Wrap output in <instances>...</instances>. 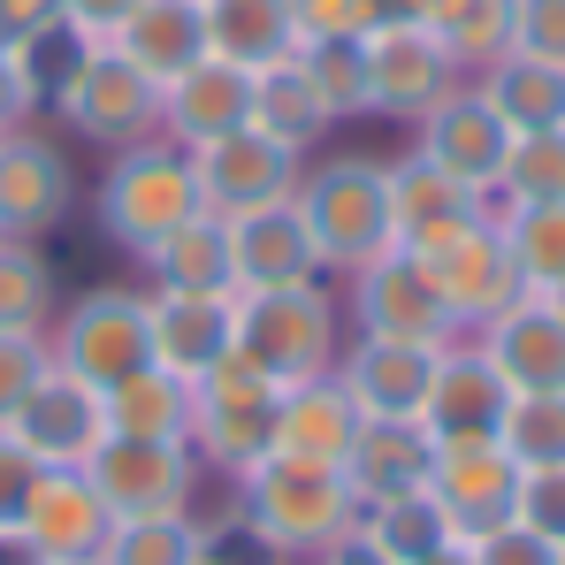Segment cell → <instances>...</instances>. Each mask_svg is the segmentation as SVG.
Returning a JSON list of instances; mask_svg holds the SVG:
<instances>
[{
  "label": "cell",
  "mask_w": 565,
  "mask_h": 565,
  "mask_svg": "<svg viewBox=\"0 0 565 565\" xmlns=\"http://www.w3.org/2000/svg\"><path fill=\"white\" fill-rule=\"evenodd\" d=\"M237 527L268 551V558H321L329 543H344L360 527V497L344 467H313V459H253L237 473Z\"/></svg>",
  "instance_id": "6da1fadb"
},
{
  "label": "cell",
  "mask_w": 565,
  "mask_h": 565,
  "mask_svg": "<svg viewBox=\"0 0 565 565\" xmlns=\"http://www.w3.org/2000/svg\"><path fill=\"white\" fill-rule=\"evenodd\" d=\"M344 337H352V329H344V306H337V290L321 276L282 282V290H237V352L268 382L337 375Z\"/></svg>",
  "instance_id": "7a4b0ae2"
},
{
  "label": "cell",
  "mask_w": 565,
  "mask_h": 565,
  "mask_svg": "<svg viewBox=\"0 0 565 565\" xmlns=\"http://www.w3.org/2000/svg\"><path fill=\"white\" fill-rule=\"evenodd\" d=\"M199 214V184H191V153L169 138H138L107 161V177L93 191V222L99 237L130 260H146L177 222Z\"/></svg>",
  "instance_id": "3957f363"
},
{
  "label": "cell",
  "mask_w": 565,
  "mask_h": 565,
  "mask_svg": "<svg viewBox=\"0 0 565 565\" xmlns=\"http://www.w3.org/2000/svg\"><path fill=\"white\" fill-rule=\"evenodd\" d=\"M290 206L306 214V237H313L321 268H344L352 276V268H367L375 253L397 245V230H390V177H382V161H367V153L306 161Z\"/></svg>",
  "instance_id": "277c9868"
},
{
  "label": "cell",
  "mask_w": 565,
  "mask_h": 565,
  "mask_svg": "<svg viewBox=\"0 0 565 565\" xmlns=\"http://www.w3.org/2000/svg\"><path fill=\"white\" fill-rule=\"evenodd\" d=\"M46 99H54V115L70 122V138L107 146V153H122V146H138V138H161V85H153L146 70H130L107 39H85Z\"/></svg>",
  "instance_id": "5b68a950"
},
{
  "label": "cell",
  "mask_w": 565,
  "mask_h": 565,
  "mask_svg": "<svg viewBox=\"0 0 565 565\" xmlns=\"http://www.w3.org/2000/svg\"><path fill=\"white\" fill-rule=\"evenodd\" d=\"M276 390L245 352H230L222 367L191 382V459L206 473H237L253 459H268V428H276Z\"/></svg>",
  "instance_id": "8992f818"
},
{
  "label": "cell",
  "mask_w": 565,
  "mask_h": 565,
  "mask_svg": "<svg viewBox=\"0 0 565 565\" xmlns=\"http://www.w3.org/2000/svg\"><path fill=\"white\" fill-rule=\"evenodd\" d=\"M46 344H54V367L85 375L93 390L122 382L130 367H146V360H153V329H146V282H107V290L70 298V313H54Z\"/></svg>",
  "instance_id": "52a82bcc"
},
{
  "label": "cell",
  "mask_w": 565,
  "mask_h": 565,
  "mask_svg": "<svg viewBox=\"0 0 565 565\" xmlns=\"http://www.w3.org/2000/svg\"><path fill=\"white\" fill-rule=\"evenodd\" d=\"M344 321H352V337H397V344H451V337H467L451 321L436 276H428V260L405 253V245H390L367 268H352Z\"/></svg>",
  "instance_id": "ba28073f"
},
{
  "label": "cell",
  "mask_w": 565,
  "mask_h": 565,
  "mask_svg": "<svg viewBox=\"0 0 565 565\" xmlns=\"http://www.w3.org/2000/svg\"><path fill=\"white\" fill-rule=\"evenodd\" d=\"M298 177H306V153H290L276 146L268 130H230V138H206V146H191V184H199V206L206 214H222V222H237V214H253V206H282V199H298Z\"/></svg>",
  "instance_id": "9c48e42d"
},
{
  "label": "cell",
  "mask_w": 565,
  "mask_h": 565,
  "mask_svg": "<svg viewBox=\"0 0 565 565\" xmlns=\"http://www.w3.org/2000/svg\"><path fill=\"white\" fill-rule=\"evenodd\" d=\"M93 489L115 520H161V512H191L199 497V459L191 444H138V436H107L93 451Z\"/></svg>",
  "instance_id": "30bf717a"
},
{
  "label": "cell",
  "mask_w": 565,
  "mask_h": 565,
  "mask_svg": "<svg viewBox=\"0 0 565 565\" xmlns=\"http://www.w3.org/2000/svg\"><path fill=\"white\" fill-rule=\"evenodd\" d=\"M413 153L436 161L444 177H459L467 191H497L504 153H512V122H504V115L489 107V93L467 77V85H451V93L413 122Z\"/></svg>",
  "instance_id": "8fae6325"
},
{
  "label": "cell",
  "mask_w": 565,
  "mask_h": 565,
  "mask_svg": "<svg viewBox=\"0 0 565 565\" xmlns=\"http://www.w3.org/2000/svg\"><path fill=\"white\" fill-rule=\"evenodd\" d=\"M512 489H520V459L497 436H436L428 497L451 512L459 543H473V535H489V527L512 520Z\"/></svg>",
  "instance_id": "7c38bea8"
},
{
  "label": "cell",
  "mask_w": 565,
  "mask_h": 565,
  "mask_svg": "<svg viewBox=\"0 0 565 565\" xmlns=\"http://www.w3.org/2000/svg\"><path fill=\"white\" fill-rule=\"evenodd\" d=\"M420 260H428V276H436L444 306H451V321H459L467 337L481 329V321H497L512 298H527V282H520L512 253H504V230H497L489 214L467 222V230H451L444 245H428Z\"/></svg>",
  "instance_id": "4fadbf2b"
},
{
  "label": "cell",
  "mask_w": 565,
  "mask_h": 565,
  "mask_svg": "<svg viewBox=\"0 0 565 565\" xmlns=\"http://www.w3.org/2000/svg\"><path fill=\"white\" fill-rule=\"evenodd\" d=\"M8 436L39 459V467H93V451L107 444V397L70 367H46L39 390L15 405Z\"/></svg>",
  "instance_id": "5bb4252c"
},
{
  "label": "cell",
  "mask_w": 565,
  "mask_h": 565,
  "mask_svg": "<svg viewBox=\"0 0 565 565\" xmlns=\"http://www.w3.org/2000/svg\"><path fill=\"white\" fill-rule=\"evenodd\" d=\"M70 199H77V177H70V153L46 138V130H8L0 138V237H54L70 222Z\"/></svg>",
  "instance_id": "9a60e30c"
},
{
  "label": "cell",
  "mask_w": 565,
  "mask_h": 565,
  "mask_svg": "<svg viewBox=\"0 0 565 565\" xmlns=\"http://www.w3.org/2000/svg\"><path fill=\"white\" fill-rule=\"evenodd\" d=\"M451 85H467V77H459V62L436 46V31H420V23L367 31V115L420 122Z\"/></svg>",
  "instance_id": "2e32d148"
},
{
  "label": "cell",
  "mask_w": 565,
  "mask_h": 565,
  "mask_svg": "<svg viewBox=\"0 0 565 565\" xmlns=\"http://www.w3.org/2000/svg\"><path fill=\"white\" fill-rule=\"evenodd\" d=\"M436 352H444V344L344 337V352H337V382L352 390V405H360L367 420H420L428 382H436Z\"/></svg>",
  "instance_id": "e0dca14e"
},
{
  "label": "cell",
  "mask_w": 565,
  "mask_h": 565,
  "mask_svg": "<svg viewBox=\"0 0 565 565\" xmlns=\"http://www.w3.org/2000/svg\"><path fill=\"white\" fill-rule=\"evenodd\" d=\"M146 329H153V367L199 382L237 352V298L206 290H146Z\"/></svg>",
  "instance_id": "ac0fdd59"
},
{
  "label": "cell",
  "mask_w": 565,
  "mask_h": 565,
  "mask_svg": "<svg viewBox=\"0 0 565 565\" xmlns=\"http://www.w3.org/2000/svg\"><path fill=\"white\" fill-rule=\"evenodd\" d=\"M382 177H390V230H397L405 253H428L451 230H467V222L489 214V191H467L459 177H444L436 161H420L413 146L397 161H382Z\"/></svg>",
  "instance_id": "d6986e66"
},
{
  "label": "cell",
  "mask_w": 565,
  "mask_h": 565,
  "mask_svg": "<svg viewBox=\"0 0 565 565\" xmlns=\"http://www.w3.org/2000/svg\"><path fill=\"white\" fill-rule=\"evenodd\" d=\"M15 527H23L54 565H70V558H99L115 512L99 504V489H93V473H85V467H39L31 497H23V512H15Z\"/></svg>",
  "instance_id": "ffe728a7"
},
{
  "label": "cell",
  "mask_w": 565,
  "mask_h": 565,
  "mask_svg": "<svg viewBox=\"0 0 565 565\" xmlns=\"http://www.w3.org/2000/svg\"><path fill=\"white\" fill-rule=\"evenodd\" d=\"M367 413L352 405V390L337 375H313V382H282L276 390V428H268V451L282 459H313V467H344L352 444H360Z\"/></svg>",
  "instance_id": "44dd1931"
},
{
  "label": "cell",
  "mask_w": 565,
  "mask_h": 565,
  "mask_svg": "<svg viewBox=\"0 0 565 565\" xmlns=\"http://www.w3.org/2000/svg\"><path fill=\"white\" fill-rule=\"evenodd\" d=\"M504 405H512V382L497 375V360L473 337H451L436 352V382H428L420 428L428 436H497L504 428Z\"/></svg>",
  "instance_id": "7402d4cb"
},
{
  "label": "cell",
  "mask_w": 565,
  "mask_h": 565,
  "mask_svg": "<svg viewBox=\"0 0 565 565\" xmlns=\"http://www.w3.org/2000/svg\"><path fill=\"white\" fill-rule=\"evenodd\" d=\"M253 122V70H237V62H222V54H206V62H191L177 85H161V138L169 146H206V138H230V130H245Z\"/></svg>",
  "instance_id": "603a6c76"
},
{
  "label": "cell",
  "mask_w": 565,
  "mask_h": 565,
  "mask_svg": "<svg viewBox=\"0 0 565 565\" xmlns=\"http://www.w3.org/2000/svg\"><path fill=\"white\" fill-rule=\"evenodd\" d=\"M473 344L497 360V375L512 382V390H565V313L543 290H527L497 321H481Z\"/></svg>",
  "instance_id": "cb8c5ba5"
},
{
  "label": "cell",
  "mask_w": 565,
  "mask_h": 565,
  "mask_svg": "<svg viewBox=\"0 0 565 565\" xmlns=\"http://www.w3.org/2000/svg\"><path fill=\"white\" fill-rule=\"evenodd\" d=\"M230 268H237V290H282V282H313L329 276L313 237H306V214L282 199V206H253L230 222Z\"/></svg>",
  "instance_id": "d4e9b609"
},
{
  "label": "cell",
  "mask_w": 565,
  "mask_h": 565,
  "mask_svg": "<svg viewBox=\"0 0 565 565\" xmlns=\"http://www.w3.org/2000/svg\"><path fill=\"white\" fill-rule=\"evenodd\" d=\"M107 46L130 70H146L153 85H177L191 62H206V15H199V0H138L107 31Z\"/></svg>",
  "instance_id": "484cf974"
},
{
  "label": "cell",
  "mask_w": 565,
  "mask_h": 565,
  "mask_svg": "<svg viewBox=\"0 0 565 565\" xmlns=\"http://www.w3.org/2000/svg\"><path fill=\"white\" fill-rule=\"evenodd\" d=\"M428 459H436V436L420 420H367L360 444H352V459H344V481H352V497L367 512V504L428 489Z\"/></svg>",
  "instance_id": "4316f807"
},
{
  "label": "cell",
  "mask_w": 565,
  "mask_h": 565,
  "mask_svg": "<svg viewBox=\"0 0 565 565\" xmlns=\"http://www.w3.org/2000/svg\"><path fill=\"white\" fill-rule=\"evenodd\" d=\"M146 290H206V298H237V268H230V222L222 214H191L177 222L146 260Z\"/></svg>",
  "instance_id": "83f0119b"
},
{
  "label": "cell",
  "mask_w": 565,
  "mask_h": 565,
  "mask_svg": "<svg viewBox=\"0 0 565 565\" xmlns=\"http://www.w3.org/2000/svg\"><path fill=\"white\" fill-rule=\"evenodd\" d=\"M107 397V436H138V444H191V382L169 367H130L122 382L99 390Z\"/></svg>",
  "instance_id": "f1b7e54d"
},
{
  "label": "cell",
  "mask_w": 565,
  "mask_h": 565,
  "mask_svg": "<svg viewBox=\"0 0 565 565\" xmlns=\"http://www.w3.org/2000/svg\"><path fill=\"white\" fill-rule=\"evenodd\" d=\"M253 130H268L276 146L306 153V161H313V146L337 130L329 107H321V93H313V77L298 70V54H282V62H268V70H253Z\"/></svg>",
  "instance_id": "f546056e"
},
{
  "label": "cell",
  "mask_w": 565,
  "mask_h": 565,
  "mask_svg": "<svg viewBox=\"0 0 565 565\" xmlns=\"http://www.w3.org/2000/svg\"><path fill=\"white\" fill-rule=\"evenodd\" d=\"M199 15H206V54L237 70H268L298 46L290 0H199Z\"/></svg>",
  "instance_id": "4dcf8cb0"
},
{
  "label": "cell",
  "mask_w": 565,
  "mask_h": 565,
  "mask_svg": "<svg viewBox=\"0 0 565 565\" xmlns=\"http://www.w3.org/2000/svg\"><path fill=\"white\" fill-rule=\"evenodd\" d=\"M473 85H481L489 107L512 122V138H527V130H565V70H558V62L504 54V62H489Z\"/></svg>",
  "instance_id": "1f68e13d"
},
{
  "label": "cell",
  "mask_w": 565,
  "mask_h": 565,
  "mask_svg": "<svg viewBox=\"0 0 565 565\" xmlns=\"http://www.w3.org/2000/svg\"><path fill=\"white\" fill-rule=\"evenodd\" d=\"M420 31H436L459 77H481L512 54V0H420Z\"/></svg>",
  "instance_id": "d6a6232c"
},
{
  "label": "cell",
  "mask_w": 565,
  "mask_h": 565,
  "mask_svg": "<svg viewBox=\"0 0 565 565\" xmlns=\"http://www.w3.org/2000/svg\"><path fill=\"white\" fill-rule=\"evenodd\" d=\"M214 558V527L191 512H161V520H115L99 565H206Z\"/></svg>",
  "instance_id": "836d02e7"
},
{
  "label": "cell",
  "mask_w": 565,
  "mask_h": 565,
  "mask_svg": "<svg viewBox=\"0 0 565 565\" xmlns=\"http://www.w3.org/2000/svg\"><path fill=\"white\" fill-rule=\"evenodd\" d=\"M360 535H367L390 565H413V558H428V551H444V543H459V535H451V512H444L428 489L390 497V504H367V512H360Z\"/></svg>",
  "instance_id": "e575fe53"
},
{
  "label": "cell",
  "mask_w": 565,
  "mask_h": 565,
  "mask_svg": "<svg viewBox=\"0 0 565 565\" xmlns=\"http://www.w3.org/2000/svg\"><path fill=\"white\" fill-rule=\"evenodd\" d=\"M489 222L504 230V253L527 290H551L565 282V199H543V206H489Z\"/></svg>",
  "instance_id": "d590c367"
},
{
  "label": "cell",
  "mask_w": 565,
  "mask_h": 565,
  "mask_svg": "<svg viewBox=\"0 0 565 565\" xmlns=\"http://www.w3.org/2000/svg\"><path fill=\"white\" fill-rule=\"evenodd\" d=\"M290 54L313 77L329 122H360L367 115V39H298Z\"/></svg>",
  "instance_id": "8d00e7d4"
},
{
  "label": "cell",
  "mask_w": 565,
  "mask_h": 565,
  "mask_svg": "<svg viewBox=\"0 0 565 565\" xmlns=\"http://www.w3.org/2000/svg\"><path fill=\"white\" fill-rule=\"evenodd\" d=\"M62 290H54V260L23 237H0V329H54Z\"/></svg>",
  "instance_id": "74e56055"
},
{
  "label": "cell",
  "mask_w": 565,
  "mask_h": 565,
  "mask_svg": "<svg viewBox=\"0 0 565 565\" xmlns=\"http://www.w3.org/2000/svg\"><path fill=\"white\" fill-rule=\"evenodd\" d=\"M497 444L520 467H565V390H512Z\"/></svg>",
  "instance_id": "f35d334b"
},
{
  "label": "cell",
  "mask_w": 565,
  "mask_h": 565,
  "mask_svg": "<svg viewBox=\"0 0 565 565\" xmlns=\"http://www.w3.org/2000/svg\"><path fill=\"white\" fill-rule=\"evenodd\" d=\"M565 199V130H527L504 153V177L489 191V206H543Z\"/></svg>",
  "instance_id": "ab89813d"
},
{
  "label": "cell",
  "mask_w": 565,
  "mask_h": 565,
  "mask_svg": "<svg viewBox=\"0 0 565 565\" xmlns=\"http://www.w3.org/2000/svg\"><path fill=\"white\" fill-rule=\"evenodd\" d=\"M54 367V344L46 329H0V428L15 420V405L39 390V375Z\"/></svg>",
  "instance_id": "60d3db41"
},
{
  "label": "cell",
  "mask_w": 565,
  "mask_h": 565,
  "mask_svg": "<svg viewBox=\"0 0 565 565\" xmlns=\"http://www.w3.org/2000/svg\"><path fill=\"white\" fill-rule=\"evenodd\" d=\"M512 520H520V527H535L543 543H558V551H565V467H520Z\"/></svg>",
  "instance_id": "b9f144b4"
},
{
  "label": "cell",
  "mask_w": 565,
  "mask_h": 565,
  "mask_svg": "<svg viewBox=\"0 0 565 565\" xmlns=\"http://www.w3.org/2000/svg\"><path fill=\"white\" fill-rule=\"evenodd\" d=\"M512 54L565 70V0H512Z\"/></svg>",
  "instance_id": "7bdbcfd3"
},
{
  "label": "cell",
  "mask_w": 565,
  "mask_h": 565,
  "mask_svg": "<svg viewBox=\"0 0 565 565\" xmlns=\"http://www.w3.org/2000/svg\"><path fill=\"white\" fill-rule=\"evenodd\" d=\"M39 107H46V85H39L31 54H23V46H0V138L23 130Z\"/></svg>",
  "instance_id": "ee69618b"
},
{
  "label": "cell",
  "mask_w": 565,
  "mask_h": 565,
  "mask_svg": "<svg viewBox=\"0 0 565 565\" xmlns=\"http://www.w3.org/2000/svg\"><path fill=\"white\" fill-rule=\"evenodd\" d=\"M467 558H473V565H558V543H543L535 527L504 520V527L473 535V543H467Z\"/></svg>",
  "instance_id": "f6af8a7d"
},
{
  "label": "cell",
  "mask_w": 565,
  "mask_h": 565,
  "mask_svg": "<svg viewBox=\"0 0 565 565\" xmlns=\"http://www.w3.org/2000/svg\"><path fill=\"white\" fill-rule=\"evenodd\" d=\"M54 31H70L62 0H0V46H39Z\"/></svg>",
  "instance_id": "bcb514c9"
},
{
  "label": "cell",
  "mask_w": 565,
  "mask_h": 565,
  "mask_svg": "<svg viewBox=\"0 0 565 565\" xmlns=\"http://www.w3.org/2000/svg\"><path fill=\"white\" fill-rule=\"evenodd\" d=\"M290 23L298 39H367L360 0H290Z\"/></svg>",
  "instance_id": "7dc6e473"
},
{
  "label": "cell",
  "mask_w": 565,
  "mask_h": 565,
  "mask_svg": "<svg viewBox=\"0 0 565 565\" xmlns=\"http://www.w3.org/2000/svg\"><path fill=\"white\" fill-rule=\"evenodd\" d=\"M31 481H39V459L0 428V527H15V512H23V497H31Z\"/></svg>",
  "instance_id": "c3c4849f"
},
{
  "label": "cell",
  "mask_w": 565,
  "mask_h": 565,
  "mask_svg": "<svg viewBox=\"0 0 565 565\" xmlns=\"http://www.w3.org/2000/svg\"><path fill=\"white\" fill-rule=\"evenodd\" d=\"M130 8H138V0H62V15H70V31H77V39H107Z\"/></svg>",
  "instance_id": "681fc988"
},
{
  "label": "cell",
  "mask_w": 565,
  "mask_h": 565,
  "mask_svg": "<svg viewBox=\"0 0 565 565\" xmlns=\"http://www.w3.org/2000/svg\"><path fill=\"white\" fill-rule=\"evenodd\" d=\"M360 23H367V31H397V23H420V0H360Z\"/></svg>",
  "instance_id": "f907efd6"
},
{
  "label": "cell",
  "mask_w": 565,
  "mask_h": 565,
  "mask_svg": "<svg viewBox=\"0 0 565 565\" xmlns=\"http://www.w3.org/2000/svg\"><path fill=\"white\" fill-rule=\"evenodd\" d=\"M313 565H390L375 551V543H367V535H360V527H352V535H344V543H329V551H321V558Z\"/></svg>",
  "instance_id": "816d5d0a"
},
{
  "label": "cell",
  "mask_w": 565,
  "mask_h": 565,
  "mask_svg": "<svg viewBox=\"0 0 565 565\" xmlns=\"http://www.w3.org/2000/svg\"><path fill=\"white\" fill-rule=\"evenodd\" d=\"M0 565H54V558H46L23 527H0Z\"/></svg>",
  "instance_id": "f5cc1de1"
},
{
  "label": "cell",
  "mask_w": 565,
  "mask_h": 565,
  "mask_svg": "<svg viewBox=\"0 0 565 565\" xmlns=\"http://www.w3.org/2000/svg\"><path fill=\"white\" fill-rule=\"evenodd\" d=\"M413 565H473V558H467V543H444V551H428V558H413Z\"/></svg>",
  "instance_id": "db71d44e"
},
{
  "label": "cell",
  "mask_w": 565,
  "mask_h": 565,
  "mask_svg": "<svg viewBox=\"0 0 565 565\" xmlns=\"http://www.w3.org/2000/svg\"><path fill=\"white\" fill-rule=\"evenodd\" d=\"M543 298H551V306H558V313H565V282H551V290H543Z\"/></svg>",
  "instance_id": "11a10c76"
},
{
  "label": "cell",
  "mask_w": 565,
  "mask_h": 565,
  "mask_svg": "<svg viewBox=\"0 0 565 565\" xmlns=\"http://www.w3.org/2000/svg\"><path fill=\"white\" fill-rule=\"evenodd\" d=\"M70 565H99V558H70Z\"/></svg>",
  "instance_id": "9f6ffc18"
},
{
  "label": "cell",
  "mask_w": 565,
  "mask_h": 565,
  "mask_svg": "<svg viewBox=\"0 0 565 565\" xmlns=\"http://www.w3.org/2000/svg\"><path fill=\"white\" fill-rule=\"evenodd\" d=\"M558 565H565V551H558Z\"/></svg>",
  "instance_id": "6f0895ef"
},
{
  "label": "cell",
  "mask_w": 565,
  "mask_h": 565,
  "mask_svg": "<svg viewBox=\"0 0 565 565\" xmlns=\"http://www.w3.org/2000/svg\"><path fill=\"white\" fill-rule=\"evenodd\" d=\"M206 565H214V558H206Z\"/></svg>",
  "instance_id": "680465c9"
}]
</instances>
